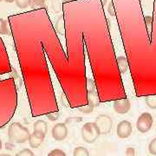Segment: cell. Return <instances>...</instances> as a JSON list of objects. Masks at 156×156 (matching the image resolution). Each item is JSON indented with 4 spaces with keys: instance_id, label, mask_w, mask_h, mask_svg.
<instances>
[{
    "instance_id": "1",
    "label": "cell",
    "mask_w": 156,
    "mask_h": 156,
    "mask_svg": "<svg viewBox=\"0 0 156 156\" xmlns=\"http://www.w3.org/2000/svg\"><path fill=\"white\" fill-rule=\"evenodd\" d=\"M30 134L28 128L19 122H13L8 129V138L11 143H25L28 140Z\"/></svg>"
},
{
    "instance_id": "2",
    "label": "cell",
    "mask_w": 156,
    "mask_h": 156,
    "mask_svg": "<svg viewBox=\"0 0 156 156\" xmlns=\"http://www.w3.org/2000/svg\"><path fill=\"white\" fill-rule=\"evenodd\" d=\"M82 138L86 143L92 144L100 136V131L95 122H87L83 126L81 129Z\"/></svg>"
},
{
    "instance_id": "3",
    "label": "cell",
    "mask_w": 156,
    "mask_h": 156,
    "mask_svg": "<svg viewBox=\"0 0 156 156\" xmlns=\"http://www.w3.org/2000/svg\"><path fill=\"white\" fill-rule=\"evenodd\" d=\"M95 124L99 128L101 134H108L111 131L113 120L109 115L101 114L95 118Z\"/></svg>"
},
{
    "instance_id": "4",
    "label": "cell",
    "mask_w": 156,
    "mask_h": 156,
    "mask_svg": "<svg viewBox=\"0 0 156 156\" xmlns=\"http://www.w3.org/2000/svg\"><path fill=\"white\" fill-rule=\"evenodd\" d=\"M154 123V119L150 113H142L137 119L136 122V128L137 130L142 133L145 134L147 132H148L152 128Z\"/></svg>"
},
{
    "instance_id": "5",
    "label": "cell",
    "mask_w": 156,
    "mask_h": 156,
    "mask_svg": "<svg viewBox=\"0 0 156 156\" xmlns=\"http://www.w3.org/2000/svg\"><path fill=\"white\" fill-rule=\"evenodd\" d=\"M133 132V127L132 123L128 121H122L118 123L116 128V134L119 138L121 139H126L128 138Z\"/></svg>"
},
{
    "instance_id": "6",
    "label": "cell",
    "mask_w": 156,
    "mask_h": 156,
    "mask_svg": "<svg viewBox=\"0 0 156 156\" xmlns=\"http://www.w3.org/2000/svg\"><path fill=\"white\" fill-rule=\"evenodd\" d=\"M52 137L57 141H62L67 137L68 128L65 123H57L52 128Z\"/></svg>"
},
{
    "instance_id": "7",
    "label": "cell",
    "mask_w": 156,
    "mask_h": 156,
    "mask_svg": "<svg viewBox=\"0 0 156 156\" xmlns=\"http://www.w3.org/2000/svg\"><path fill=\"white\" fill-rule=\"evenodd\" d=\"M113 107H114L115 111L116 112L117 114L125 115L130 110L131 103L127 98H122V99H118V100L115 101Z\"/></svg>"
},
{
    "instance_id": "8",
    "label": "cell",
    "mask_w": 156,
    "mask_h": 156,
    "mask_svg": "<svg viewBox=\"0 0 156 156\" xmlns=\"http://www.w3.org/2000/svg\"><path fill=\"white\" fill-rule=\"evenodd\" d=\"M44 134L34 131L33 133L30 134V136H29V144L30 146V147H32V148H37L42 145V143L44 140Z\"/></svg>"
},
{
    "instance_id": "9",
    "label": "cell",
    "mask_w": 156,
    "mask_h": 156,
    "mask_svg": "<svg viewBox=\"0 0 156 156\" xmlns=\"http://www.w3.org/2000/svg\"><path fill=\"white\" fill-rule=\"evenodd\" d=\"M33 129L35 132H38L46 135L48 132V124L44 120H37L34 123Z\"/></svg>"
},
{
    "instance_id": "10",
    "label": "cell",
    "mask_w": 156,
    "mask_h": 156,
    "mask_svg": "<svg viewBox=\"0 0 156 156\" xmlns=\"http://www.w3.org/2000/svg\"><path fill=\"white\" fill-rule=\"evenodd\" d=\"M117 62V66H118V69L120 70V72L122 74H124L126 73L128 70V59L125 57V56H119L117 57L116 59Z\"/></svg>"
},
{
    "instance_id": "11",
    "label": "cell",
    "mask_w": 156,
    "mask_h": 156,
    "mask_svg": "<svg viewBox=\"0 0 156 156\" xmlns=\"http://www.w3.org/2000/svg\"><path fill=\"white\" fill-rule=\"evenodd\" d=\"M88 101H89V102H91L95 107L99 105L100 100H99V96H98L96 90L88 91Z\"/></svg>"
},
{
    "instance_id": "12",
    "label": "cell",
    "mask_w": 156,
    "mask_h": 156,
    "mask_svg": "<svg viewBox=\"0 0 156 156\" xmlns=\"http://www.w3.org/2000/svg\"><path fill=\"white\" fill-rule=\"evenodd\" d=\"M73 156H89V153L86 147H76L73 151Z\"/></svg>"
},
{
    "instance_id": "13",
    "label": "cell",
    "mask_w": 156,
    "mask_h": 156,
    "mask_svg": "<svg viewBox=\"0 0 156 156\" xmlns=\"http://www.w3.org/2000/svg\"><path fill=\"white\" fill-rule=\"evenodd\" d=\"M145 102L147 106L150 108L151 109H156V95L147 96Z\"/></svg>"
},
{
    "instance_id": "14",
    "label": "cell",
    "mask_w": 156,
    "mask_h": 156,
    "mask_svg": "<svg viewBox=\"0 0 156 156\" xmlns=\"http://www.w3.org/2000/svg\"><path fill=\"white\" fill-rule=\"evenodd\" d=\"M94 108H95V106H94L91 102H89V103H88L87 105H85V106L78 107L77 109L81 112V113H83V114H90V113L93 112Z\"/></svg>"
},
{
    "instance_id": "15",
    "label": "cell",
    "mask_w": 156,
    "mask_h": 156,
    "mask_svg": "<svg viewBox=\"0 0 156 156\" xmlns=\"http://www.w3.org/2000/svg\"><path fill=\"white\" fill-rule=\"evenodd\" d=\"M0 34H2V35L8 34L7 22L3 18H0Z\"/></svg>"
},
{
    "instance_id": "16",
    "label": "cell",
    "mask_w": 156,
    "mask_h": 156,
    "mask_svg": "<svg viewBox=\"0 0 156 156\" xmlns=\"http://www.w3.org/2000/svg\"><path fill=\"white\" fill-rule=\"evenodd\" d=\"M15 2L17 7H19L20 9L27 8L30 4V0H15Z\"/></svg>"
},
{
    "instance_id": "17",
    "label": "cell",
    "mask_w": 156,
    "mask_h": 156,
    "mask_svg": "<svg viewBox=\"0 0 156 156\" xmlns=\"http://www.w3.org/2000/svg\"><path fill=\"white\" fill-rule=\"evenodd\" d=\"M16 156H35L34 153L29 148H23L16 154Z\"/></svg>"
},
{
    "instance_id": "18",
    "label": "cell",
    "mask_w": 156,
    "mask_h": 156,
    "mask_svg": "<svg viewBox=\"0 0 156 156\" xmlns=\"http://www.w3.org/2000/svg\"><path fill=\"white\" fill-rule=\"evenodd\" d=\"M148 151L151 154L156 155V138L152 140L148 145Z\"/></svg>"
},
{
    "instance_id": "19",
    "label": "cell",
    "mask_w": 156,
    "mask_h": 156,
    "mask_svg": "<svg viewBox=\"0 0 156 156\" xmlns=\"http://www.w3.org/2000/svg\"><path fill=\"white\" fill-rule=\"evenodd\" d=\"M48 156H67L65 152L62 151V149H58V148H56V149H53L52 151H50V153L48 154Z\"/></svg>"
},
{
    "instance_id": "20",
    "label": "cell",
    "mask_w": 156,
    "mask_h": 156,
    "mask_svg": "<svg viewBox=\"0 0 156 156\" xmlns=\"http://www.w3.org/2000/svg\"><path fill=\"white\" fill-rule=\"evenodd\" d=\"M87 89H88V91H95V90H96L95 84L93 80H91V79L87 80Z\"/></svg>"
},
{
    "instance_id": "21",
    "label": "cell",
    "mask_w": 156,
    "mask_h": 156,
    "mask_svg": "<svg viewBox=\"0 0 156 156\" xmlns=\"http://www.w3.org/2000/svg\"><path fill=\"white\" fill-rule=\"evenodd\" d=\"M46 116L49 118V120L54 122V121H56L59 118V113L58 112H51V113L47 114Z\"/></svg>"
},
{
    "instance_id": "22",
    "label": "cell",
    "mask_w": 156,
    "mask_h": 156,
    "mask_svg": "<svg viewBox=\"0 0 156 156\" xmlns=\"http://www.w3.org/2000/svg\"><path fill=\"white\" fill-rule=\"evenodd\" d=\"M125 156H135V150L134 147H128L126 149Z\"/></svg>"
},
{
    "instance_id": "23",
    "label": "cell",
    "mask_w": 156,
    "mask_h": 156,
    "mask_svg": "<svg viewBox=\"0 0 156 156\" xmlns=\"http://www.w3.org/2000/svg\"><path fill=\"white\" fill-rule=\"evenodd\" d=\"M0 156H11V154H0Z\"/></svg>"
},
{
    "instance_id": "24",
    "label": "cell",
    "mask_w": 156,
    "mask_h": 156,
    "mask_svg": "<svg viewBox=\"0 0 156 156\" xmlns=\"http://www.w3.org/2000/svg\"><path fill=\"white\" fill-rule=\"evenodd\" d=\"M5 2H7V3H12V2H14L15 0H5Z\"/></svg>"
},
{
    "instance_id": "25",
    "label": "cell",
    "mask_w": 156,
    "mask_h": 156,
    "mask_svg": "<svg viewBox=\"0 0 156 156\" xmlns=\"http://www.w3.org/2000/svg\"><path fill=\"white\" fill-rule=\"evenodd\" d=\"M2 149V140L0 139V150Z\"/></svg>"
},
{
    "instance_id": "26",
    "label": "cell",
    "mask_w": 156,
    "mask_h": 156,
    "mask_svg": "<svg viewBox=\"0 0 156 156\" xmlns=\"http://www.w3.org/2000/svg\"><path fill=\"white\" fill-rule=\"evenodd\" d=\"M62 2H65V3H66V2H70V1H72V0H62Z\"/></svg>"
},
{
    "instance_id": "27",
    "label": "cell",
    "mask_w": 156,
    "mask_h": 156,
    "mask_svg": "<svg viewBox=\"0 0 156 156\" xmlns=\"http://www.w3.org/2000/svg\"><path fill=\"white\" fill-rule=\"evenodd\" d=\"M2 1H3V0H0V2H2Z\"/></svg>"
},
{
    "instance_id": "28",
    "label": "cell",
    "mask_w": 156,
    "mask_h": 156,
    "mask_svg": "<svg viewBox=\"0 0 156 156\" xmlns=\"http://www.w3.org/2000/svg\"><path fill=\"white\" fill-rule=\"evenodd\" d=\"M44 1H46V0H44Z\"/></svg>"
}]
</instances>
